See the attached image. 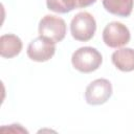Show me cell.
<instances>
[{
	"mask_svg": "<svg viewBox=\"0 0 134 134\" xmlns=\"http://www.w3.org/2000/svg\"><path fill=\"white\" fill-rule=\"evenodd\" d=\"M71 63L74 69L82 73H90L97 70L102 63L103 57L100 52L90 46L76 49L71 57Z\"/></svg>",
	"mask_w": 134,
	"mask_h": 134,
	"instance_id": "6da1fadb",
	"label": "cell"
},
{
	"mask_svg": "<svg viewBox=\"0 0 134 134\" xmlns=\"http://www.w3.org/2000/svg\"><path fill=\"white\" fill-rule=\"evenodd\" d=\"M96 30V22L94 17L88 12L77 13L71 20L70 32L74 40L87 42L91 40Z\"/></svg>",
	"mask_w": 134,
	"mask_h": 134,
	"instance_id": "7a4b0ae2",
	"label": "cell"
},
{
	"mask_svg": "<svg viewBox=\"0 0 134 134\" xmlns=\"http://www.w3.org/2000/svg\"><path fill=\"white\" fill-rule=\"evenodd\" d=\"M38 30L40 37L57 44L65 38L67 26L62 18L54 15H46L40 20Z\"/></svg>",
	"mask_w": 134,
	"mask_h": 134,
	"instance_id": "3957f363",
	"label": "cell"
},
{
	"mask_svg": "<svg viewBox=\"0 0 134 134\" xmlns=\"http://www.w3.org/2000/svg\"><path fill=\"white\" fill-rule=\"evenodd\" d=\"M131 35L129 28L121 22L108 23L103 30V41L111 48H120L130 42Z\"/></svg>",
	"mask_w": 134,
	"mask_h": 134,
	"instance_id": "277c9868",
	"label": "cell"
},
{
	"mask_svg": "<svg viewBox=\"0 0 134 134\" xmlns=\"http://www.w3.org/2000/svg\"><path fill=\"white\" fill-rule=\"evenodd\" d=\"M112 95V84L107 79H96L91 82L85 91L87 104L98 106L105 104Z\"/></svg>",
	"mask_w": 134,
	"mask_h": 134,
	"instance_id": "5b68a950",
	"label": "cell"
},
{
	"mask_svg": "<svg viewBox=\"0 0 134 134\" xmlns=\"http://www.w3.org/2000/svg\"><path fill=\"white\" fill-rule=\"evenodd\" d=\"M27 57L35 62L49 61L55 53V44L43 37L32 40L27 47Z\"/></svg>",
	"mask_w": 134,
	"mask_h": 134,
	"instance_id": "8992f818",
	"label": "cell"
},
{
	"mask_svg": "<svg viewBox=\"0 0 134 134\" xmlns=\"http://www.w3.org/2000/svg\"><path fill=\"white\" fill-rule=\"evenodd\" d=\"M21 39L14 34H5L0 37V55L5 59L17 57L22 50Z\"/></svg>",
	"mask_w": 134,
	"mask_h": 134,
	"instance_id": "52a82bcc",
	"label": "cell"
},
{
	"mask_svg": "<svg viewBox=\"0 0 134 134\" xmlns=\"http://www.w3.org/2000/svg\"><path fill=\"white\" fill-rule=\"evenodd\" d=\"M113 65L122 72H131L134 70V49L118 48L112 53Z\"/></svg>",
	"mask_w": 134,
	"mask_h": 134,
	"instance_id": "ba28073f",
	"label": "cell"
},
{
	"mask_svg": "<svg viewBox=\"0 0 134 134\" xmlns=\"http://www.w3.org/2000/svg\"><path fill=\"white\" fill-rule=\"evenodd\" d=\"M107 12L118 17H129L133 10L134 0H103Z\"/></svg>",
	"mask_w": 134,
	"mask_h": 134,
	"instance_id": "9c48e42d",
	"label": "cell"
},
{
	"mask_svg": "<svg viewBox=\"0 0 134 134\" xmlns=\"http://www.w3.org/2000/svg\"><path fill=\"white\" fill-rule=\"evenodd\" d=\"M46 6L49 10L59 14L69 13L76 8L74 0H46Z\"/></svg>",
	"mask_w": 134,
	"mask_h": 134,
	"instance_id": "30bf717a",
	"label": "cell"
},
{
	"mask_svg": "<svg viewBox=\"0 0 134 134\" xmlns=\"http://www.w3.org/2000/svg\"><path fill=\"white\" fill-rule=\"evenodd\" d=\"M1 133H28V131L19 124H13L8 127L2 126L0 129Z\"/></svg>",
	"mask_w": 134,
	"mask_h": 134,
	"instance_id": "8fae6325",
	"label": "cell"
},
{
	"mask_svg": "<svg viewBox=\"0 0 134 134\" xmlns=\"http://www.w3.org/2000/svg\"><path fill=\"white\" fill-rule=\"evenodd\" d=\"M97 0H74L75 2V7L76 8H83V7H87L92 5L93 3H95Z\"/></svg>",
	"mask_w": 134,
	"mask_h": 134,
	"instance_id": "7c38bea8",
	"label": "cell"
}]
</instances>
